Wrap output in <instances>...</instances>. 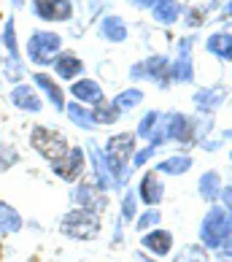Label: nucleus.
Segmentation results:
<instances>
[{
  "label": "nucleus",
  "instance_id": "1",
  "mask_svg": "<svg viewBox=\"0 0 232 262\" xmlns=\"http://www.w3.org/2000/svg\"><path fill=\"white\" fill-rule=\"evenodd\" d=\"M227 238H232V211L224 206H211L200 222V241L205 249H219Z\"/></svg>",
  "mask_w": 232,
  "mask_h": 262
},
{
  "label": "nucleus",
  "instance_id": "2",
  "mask_svg": "<svg viewBox=\"0 0 232 262\" xmlns=\"http://www.w3.org/2000/svg\"><path fill=\"white\" fill-rule=\"evenodd\" d=\"M60 230H62V235L73 238V241H92L100 235V216L86 208H73L62 216Z\"/></svg>",
  "mask_w": 232,
  "mask_h": 262
},
{
  "label": "nucleus",
  "instance_id": "3",
  "mask_svg": "<svg viewBox=\"0 0 232 262\" xmlns=\"http://www.w3.org/2000/svg\"><path fill=\"white\" fill-rule=\"evenodd\" d=\"M30 146L41 154L43 160H60L62 154H67V141L60 130H49L43 127V124H38V127L30 130Z\"/></svg>",
  "mask_w": 232,
  "mask_h": 262
},
{
  "label": "nucleus",
  "instance_id": "4",
  "mask_svg": "<svg viewBox=\"0 0 232 262\" xmlns=\"http://www.w3.org/2000/svg\"><path fill=\"white\" fill-rule=\"evenodd\" d=\"M62 49V38L57 33H46L38 30L30 35V43H27V57L35 65H52L57 60V54Z\"/></svg>",
  "mask_w": 232,
  "mask_h": 262
},
{
  "label": "nucleus",
  "instance_id": "5",
  "mask_svg": "<svg viewBox=\"0 0 232 262\" xmlns=\"http://www.w3.org/2000/svg\"><path fill=\"white\" fill-rule=\"evenodd\" d=\"M130 76H132V79H149V81H154V84H159L162 90H168L170 76H173V68H170L168 57L157 54V57H149V60L138 62V65L130 71Z\"/></svg>",
  "mask_w": 232,
  "mask_h": 262
},
{
  "label": "nucleus",
  "instance_id": "6",
  "mask_svg": "<svg viewBox=\"0 0 232 262\" xmlns=\"http://www.w3.org/2000/svg\"><path fill=\"white\" fill-rule=\"evenodd\" d=\"M52 170L60 176L62 181H79L84 176V151L79 146H73V149H67V154H62L60 160H54L52 162Z\"/></svg>",
  "mask_w": 232,
  "mask_h": 262
},
{
  "label": "nucleus",
  "instance_id": "7",
  "mask_svg": "<svg viewBox=\"0 0 232 262\" xmlns=\"http://www.w3.org/2000/svg\"><path fill=\"white\" fill-rule=\"evenodd\" d=\"M103 195H105V192L98 189V184H86V181H81L79 187L73 189L71 200L76 203V208H86V211L100 213L105 206H108V200H105Z\"/></svg>",
  "mask_w": 232,
  "mask_h": 262
},
{
  "label": "nucleus",
  "instance_id": "8",
  "mask_svg": "<svg viewBox=\"0 0 232 262\" xmlns=\"http://www.w3.org/2000/svg\"><path fill=\"white\" fill-rule=\"evenodd\" d=\"M33 8L43 22H67V19L73 16L71 0H35Z\"/></svg>",
  "mask_w": 232,
  "mask_h": 262
},
{
  "label": "nucleus",
  "instance_id": "9",
  "mask_svg": "<svg viewBox=\"0 0 232 262\" xmlns=\"http://www.w3.org/2000/svg\"><path fill=\"white\" fill-rule=\"evenodd\" d=\"M162 127L168 133V141H192V119L183 114H168L162 116Z\"/></svg>",
  "mask_w": 232,
  "mask_h": 262
},
{
  "label": "nucleus",
  "instance_id": "10",
  "mask_svg": "<svg viewBox=\"0 0 232 262\" xmlns=\"http://www.w3.org/2000/svg\"><path fill=\"white\" fill-rule=\"evenodd\" d=\"M173 79L181 84H189L195 79V71H192V38H183L178 43V60L173 68Z\"/></svg>",
  "mask_w": 232,
  "mask_h": 262
},
{
  "label": "nucleus",
  "instance_id": "11",
  "mask_svg": "<svg viewBox=\"0 0 232 262\" xmlns=\"http://www.w3.org/2000/svg\"><path fill=\"white\" fill-rule=\"evenodd\" d=\"M162 195H165V187L157 173H146L138 184V200H143L149 208H154L157 203H162Z\"/></svg>",
  "mask_w": 232,
  "mask_h": 262
},
{
  "label": "nucleus",
  "instance_id": "12",
  "mask_svg": "<svg viewBox=\"0 0 232 262\" xmlns=\"http://www.w3.org/2000/svg\"><path fill=\"white\" fill-rule=\"evenodd\" d=\"M141 246L151 251V254H157V257H165L170 254V249H173V235L168 230H151V232H143V238H141Z\"/></svg>",
  "mask_w": 232,
  "mask_h": 262
},
{
  "label": "nucleus",
  "instance_id": "13",
  "mask_svg": "<svg viewBox=\"0 0 232 262\" xmlns=\"http://www.w3.org/2000/svg\"><path fill=\"white\" fill-rule=\"evenodd\" d=\"M86 149H89V160H92V170H95V184H98V189L100 192L113 189V179L108 176V168H105V160H103V154L98 149V143L89 141Z\"/></svg>",
  "mask_w": 232,
  "mask_h": 262
},
{
  "label": "nucleus",
  "instance_id": "14",
  "mask_svg": "<svg viewBox=\"0 0 232 262\" xmlns=\"http://www.w3.org/2000/svg\"><path fill=\"white\" fill-rule=\"evenodd\" d=\"M54 71H57V76H60V79L73 81L76 76H81L84 62H81L73 52H60V54H57V60H54Z\"/></svg>",
  "mask_w": 232,
  "mask_h": 262
},
{
  "label": "nucleus",
  "instance_id": "15",
  "mask_svg": "<svg viewBox=\"0 0 232 262\" xmlns=\"http://www.w3.org/2000/svg\"><path fill=\"white\" fill-rule=\"evenodd\" d=\"M11 103L16 105V108H22V111H30V114H38L41 111V98L35 95L33 86H27V84H19L11 90Z\"/></svg>",
  "mask_w": 232,
  "mask_h": 262
},
{
  "label": "nucleus",
  "instance_id": "16",
  "mask_svg": "<svg viewBox=\"0 0 232 262\" xmlns=\"http://www.w3.org/2000/svg\"><path fill=\"white\" fill-rule=\"evenodd\" d=\"M135 149V133H119V135H113V138L108 141V146H105V154H113V157H119L127 162L130 154Z\"/></svg>",
  "mask_w": 232,
  "mask_h": 262
},
{
  "label": "nucleus",
  "instance_id": "17",
  "mask_svg": "<svg viewBox=\"0 0 232 262\" xmlns=\"http://www.w3.org/2000/svg\"><path fill=\"white\" fill-rule=\"evenodd\" d=\"M71 92H73V98L86 100V103H92V105H100V103H103V90H100V84L95 81V79H81V81H76Z\"/></svg>",
  "mask_w": 232,
  "mask_h": 262
},
{
  "label": "nucleus",
  "instance_id": "18",
  "mask_svg": "<svg viewBox=\"0 0 232 262\" xmlns=\"http://www.w3.org/2000/svg\"><path fill=\"white\" fill-rule=\"evenodd\" d=\"M205 49H208L211 54H216L219 60L229 62V60H232V33H214V35L205 41Z\"/></svg>",
  "mask_w": 232,
  "mask_h": 262
},
{
  "label": "nucleus",
  "instance_id": "19",
  "mask_svg": "<svg viewBox=\"0 0 232 262\" xmlns=\"http://www.w3.org/2000/svg\"><path fill=\"white\" fill-rule=\"evenodd\" d=\"M100 35L111 43H122L127 38V27H124L122 16H105L100 22Z\"/></svg>",
  "mask_w": 232,
  "mask_h": 262
},
{
  "label": "nucleus",
  "instance_id": "20",
  "mask_svg": "<svg viewBox=\"0 0 232 262\" xmlns=\"http://www.w3.org/2000/svg\"><path fill=\"white\" fill-rule=\"evenodd\" d=\"M35 84L41 86V90L46 92V98L52 100V105L57 111H62L65 108V98H62V90H60V84H57L52 76H46V73H35Z\"/></svg>",
  "mask_w": 232,
  "mask_h": 262
},
{
  "label": "nucleus",
  "instance_id": "21",
  "mask_svg": "<svg viewBox=\"0 0 232 262\" xmlns=\"http://www.w3.org/2000/svg\"><path fill=\"white\" fill-rule=\"evenodd\" d=\"M197 189H200V198H202V200L214 203V200L221 195V179H219V173H216V170L202 173L200 181H197Z\"/></svg>",
  "mask_w": 232,
  "mask_h": 262
},
{
  "label": "nucleus",
  "instance_id": "22",
  "mask_svg": "<svg viewBox=\"0 0 232 262\" xmlns=\"http://www.w3.org/2000/svg\"><path fill=\"white\" fill-rule=\"evenodd\" d=\"M3 41H6V49H8V57H11V71H6L8 79H19L22 76V68H19V60H16V33H14V19H8L6 30H3Z\"/></svg>",
  "mask_w": 232,
  "mask_h": 262
},
{
  "label": "nucleus",
  "instance_id": "23",
  "mask_svg": "<svg viewBox=\"0 0 232 262\" xmlns=\"http://www.w3.org/2000/svg\"><path fill=\"white\" fill-rule=\"evenodd\" d=\"M22 230V216L8 203H0V235H14Z\"/></svg>",
  "mask_w": 232,
  "mask_h": 262
},
{
  "label": "nucleus",
  "instance_id": "24",
  "mask_svg": "<svg viewBox=\"0 0 232 262\" xmlns=\"http://www.w3.org/2000/svg\"><path fill=\"white\" fill-rule=\"evenodd\" d=\"M192 168V157L189 154H173V157L162 160L157 165V173H165V176H181Z\"/></svg>",
  "mask_w": 232,
  "mask_h": 262
},
{
  "label": "nucleus",
  "instance_id": "25",
  "mask_svg": "<svg viewBox=\"0 0 232 262\" xmlns=\"http://www.w3.org/2000/svg\"><path fill=\"white\" fill-rule=\"evenodd\" d=\"M151 14L159 25H176V19L181 14V6L176 3V0H157L154 8H151Z\"/></svg>",
  "mask_w": 232,
  "mask_h": 262
},
{
  "label": "nucleus",
  "instance_id": "26",
  "mask_svg": "<svg viewBox=\"0 0 232 262\" xmlns=\"http://www.w3.org/2000/svg\"><path fill=\"white\" fill-rule=\"evenodd\" d=\"M65 111H67V119H71L73 124H79L81 130H92V127H95L92 111H86L84 105H79V103H71Z\"/></svg>",
  "mask_w": 232,
  "mask_h": 262
},
{
  "label": "nucleus",
  "instance_id": "27",
  "mask_svg": "<svg viewBox=\"0 0 232 262\" xmlns=\"http://www.w3.org/2000/svg\"><path fill=\"white\" fill-rule=\"evenodd\" d=\"M143 100V92L141 90H124V92H119L113 98V105L119 111H127V108H135V105H138Z\"/></svg>",
  "mask_w": 232,
  "mask_h": 262
},
{
  "label": "nucleus",
  "instance_id": "28",
  "mask_svg": "<svg viewBox=\"0 0 232 262\" xmlns=\"http://www.w3.org/2000/svg\"><path fill=\"white\" fill-rule=\"evenodd\" d=\"M92 119H95V124H111V122H116L119 119V108L111 103V105H95V111H92Z\"/></svg>",
  "mask_w": 232,
  "mask_h": 262
},
{
  "label": "nucleus",
  "instance_id": "29",
  "mask_svg": "<svg viewBox=\"0 0 232 262\" xmlns=\"http://www.w3.org/2000/svg\"><path fill=\"white\" fill-rule=\"evenodd\" d=\"M178 262H208V254H205V249H202V244H192V246L181 249Z\"/></svg>",
  "mask_w": 232,
  "mask_h": 262
},
{
  "label": "nucleus",
  "instance_id": "30",
  "mask_svg": "<svg viewBox=\"0 0 232 262\" xmlns=\"http://www.w3.org/2000/svg\"><path fill=\"white\" fill-rule=\"evenodd\" d=\"M159 211L157 208H149V211H143L141 216H135V230L138 232H146L149 227H157L159 225Z\"/></svg>",
  "mask_w": 232,
  "mask_h": 262
},
{
  "label": "nucleus",
  "instance_id": "31",
  "mask_svg": "<svg viewBox=\"0 0 232 262\" xmlns=\"http://www.w3.org/2000/svg\"><path fill=\"white\" fill-rule=\"evenodd\" d=\"M159 119H162V116H159L157 111H149V114L141 119L138 133H135V135H138V138H151V135H154V127L159 124Z\"/></svg>",
  "mask_w": 232,
  "mask_h": 262
},
{
  "label": "nucleus",
  "instance_id": "32",
  "mask_svg": "<svg viewBox=\"0 0 232 262\" xmlns=\"http://www.w3.org/2000/svg\"><path fill=\"white\" fill-rule=\"evenodd\" d=\"M135 203H138V192H127L122 200V216L124 219H135Z\"/></svg>",
  "mask_w": 232,
  "mask_h": 262
},
{
  "label": "nucleus",
  "instance_id": "33",
  "mask_svg": "<svg viewBox=\"0 0 232 262\" xmlns=\"http://www.w3.org/2000/svg\"><path fill=\"white\" fill-rule=\"evenodd\" d=\"M16 162V151L14 149H8L0 143V170H6V168H11V165Z\"/></svg>",
  "mask_w": 232,
  "mask_h": 262
},
{
  "label": "nucleus",
  "instance_id": "34",
  "mask_svg": "<svg viewBox=\"0 0 232 262\" xmlns=\"http://www.w3.org/2000/svg\"><path fill=\"white\" fill-rule=\"evenodd\" d=\"M216 251H219L221 262H232V238H227V241H224V244H221Z\"/></svg>",
  "mask_w": 232,
  "mask_h": 262
},
{
  "label": "nucleus",
  "instance_id": "35",
  "mask_svg": "<svg viewBox=\"0 0 232 262\" xmlns=\"http://www.w3.org/2000/svg\"><path fill=\"white\" fill-rule=\"evenodd\" d=\"M154 149H157V146H151V143H149V146L143 149V151L135 154V168H141V165H143V162H146V160L151 157V154H154Z\"/></svg>",
  "mask_w": 232,
  "mask_h": 262
},
{
  "label": "nucleus",
  "instance_id": "36",
  "mask_svg": "<svg viewBox=\"0 0 232 262\" xmlns=\"http://www.w3.org/2000/svg\"><path fill=\"white\" fill-rule=\"evenodd\" d=\"M219 198L224 200V208H227V211H232V184H227V187H224V192H221Z\"/></svg>",
  "mask_w": 232,
  "mask_h": 262
},
{
  "label": "nucleus",
  "instance_id": "37",
  "mask_svg": "<svg viewBox=\"0 0 232 262\" xmlns=\"http://www.w3.org/2000/svg\"><path fill=\"white\" fill-rule=\"evenodd\" d=\"M154 3H157V0H132V6H138V8H154Z\"/></svg>",
  "mask_w": 232,
  "mask_h": 262
},
{
  "label": "nucleus",
  "instance_id": "38",
  "mask_svg": "<svg viewBox=\"0 0 232 262\" xmlns=\"http://www.w3.org/2000/svg\"><path fill=\"white\" fill-rule=\"evenodd\" d=\"M200 22V14L197 11H189V25H197Z\"/></svg>",
  "mask_w": 232,
  "mask_h": 262
},
{
  "label": "nucleus",
  "instance_id": "39",
  "mask_svg": "<svg viewBox=\"0 0 232 262\" xmlns=\"http://www.w3.org/2000/svg\"><path fill=\"white\" fill-rule=\"evenodd\" d=\"M135 259H138V262H154V259L146 257V254H135Z\"/></svg>",
  "mask_w": 232,
  "mask_h": 262
},
{
  "label": "nucleus",
  "instance_id": "40",
  "mask_svg": "<svg viewBox=\"0 0 232 262\" xmlns=\"http://www.w3.org/2000/svg\"><path fill=\"white\" fill-rule=\"evenodd\" d=\"M227 16H232V3L227 6Z\"/></svg>",
  "mask_w": 232,
  "mask_h": 262
},
{
  "label": "nucleus",
  "instance_id": "41",
  "mask_svg": "<svg viewBox=\"0 0 232 262\" xmlns=\"http://www.w3.org/2000/svg\"><path fill=\"white\" fill-rule=\"evenodd\" d=\"M224 135H227V138H232V130H227V133H224Z\"/></svg>",
  "mask_w": 232,
  "mask_h": 262
},
{
  "label": "nucleus",
  "instance_id": "42",
  "mask_svg": "<svg viewBox=\"0 0 232 262\" xmlns=\"http://www.w3.org/2000/svg\"><path fill=\"white\" fill-rule=\"evenodd\" d=\"M229 157H232V151H229Z\"/></svg>",
  "mask_w": 232,
  "mask_h": 262
},
{
  "label": "nucleus",
  "instance_id": "43",
  "mask_svg": "<svg viewBox=\"0 0 232 262\" xmlns=\"http://www.w3.org/2000/svg\"><path fill=\"white\" fill-rule=\"evenodd\" d=\"M16 3H19V0H16Z\"/></svg>",
  "mask_w": 232,
  "mask_h": 262
}]
</instances>
